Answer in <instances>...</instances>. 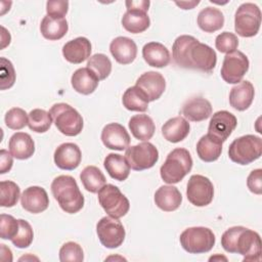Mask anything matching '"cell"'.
Masks as SVG:
<instances>
[{"mask_svg":"<svg viewBox=\"0 0 262 262\" xmlns=\"http://www.w3.org/2000/svg\"><path fill=\"white\" fill-rule=\"evenodd\" d=\"M172 57L179 68L204 73H211L217 62L215 50L190 35H181L175 39L172 46Z\"/></svg>","mask_w":262,"mask_h":262,"instance_id":"6da1fadb","label":"cell"},{"mask_svg":"<svg viewBox=\"0 0 262 262\" xmlns=\"http://www.w3.org/2000/svg\"><path fill=\"white\" fill-rule=\"evenodd\" d=\"M221 246L227 253L244 256V261L261 259V238L258 232L244 226L228 228L221 236Z\"/></svg>","mask_w":262,"mask_h":262,"instance_id":"7a4b0ae2","label":"cell"},{"mask_svg":"<svg viewBox=\"0 0 262 262\" xmlns=\"http://www.w3.org/2000/svg\"><path fill=\"white\" fill-rule=\"evenodd\" d=\"M51 192L62 211L69 214L79 212L84 206V196L70 175H59L51 183Z\"/></svg>","mask_w":262,"mask_h":262,"instance_id":"3957f363","label":"cell"},{"mask_svg":"<svg viewBox=\"0 0 262 262\" xmlns=\"http://www.w3.org/2000/svg\"><path fill=\"white\" fill-rule=\"evenodd\" d=\"M192 159L189 151L182 147L174 148L166 158L160 168V174L164 182L175 184L180 182L191 170Z\"/></svg>","mask_w":262,"mask_h":262,"instance_id":"277c9868","label":"cell"},{"mask_svg":"<svg viewBox=\"0 0 262 262\" xmlns=\"http://www.w3.org/2000/svg\"><path fill=\"white\" fill-rule=\"evenodd\" d=\"M262 155V139L253 134H247L234 139L228 147L229 159L238 165H249Z\"/></svg>","mask_w":262,"mask_h":262,"instance_id":"5b68a950","label":"cell"},{"mask_svg":"<svg viewBox=\"0 0 262 262\" xmlns=\"http://www.w3.org/2000/svg\"><path fill=\"white\" fill-rule=\"evenodd\" d=\"M49 114L55 127L66 136H76L82 132L83 118L68 103L59 102L51 106Z\"/></svg>","mask_w":262,"mask_h":262,"instance_id":"8992f818","label":"cell"},{"mask_svg":"<svg viewBox=\"0 0 262 262\" xmlns=\"http://www.w3.org/2000/svg\"><path fill=\"white\" fill-rule=\"evenodd\" d=\"M181 247L189 254H204L215 245V234L208 227L194 226L186 228L179 237Z\"/></svg>","mask_w":262,"mask_h":262,"instance_id":"52a82bcc","label":"cell"},{"mask_svg":"<svg viewBox=\"0 0 262 262\" xmlns=\"http://www.w3.org/2000/svg\"><path fill=\"white\" fill-rule=\"evenodd\" d=\"M261 26V10L258 5L247 2L238 6L234 14V30L241 37L250 38L258 34Z\"/></svg>","mask_w":262,"mask_h":262,"instance_id":"ba28073f","label":"cell"},{"mask_svg":"<svg viewBox=\"0 0 262 262\" xmlns=\"http://www.w3.org/2000/svg\"><path fill=\"white\" fill-rule=\"evenodd\" d=\"M98 202L105 213L113 218L124 217L129 209V200L114 184H105L98 191Z\"/></svg>","mask_w":262,"mask_h":262,"instance_id":"9c48e42d","label":"cell"},{"mask_svg":"<svg viewBox=\"0 0 262 262\" xmlns=\"http://www.w3.org/2000/svg\"><path fill=\"white\" fill-rule=\"evenodd\" d=\"M125 158L131 169L143 171L155 166L159 160L158 148L150 142H141L126 149Z\"/></svg>","mask_w":262,"mask_h":262,"instance_id":"30bf717a","label":"cell"},{"mask_svg":"<svg viewBox=\"0 0 262 262\" xmlns=\"http://www.w3.org/2000/svg\"><path fill=\"white\" fill-rule=\"evenodd\" d=\"M96 233L99 242L107 249L119 248L125 239L123 224L111 216L102 217L96 224Z\"/></svg>","mask_w":262,"mask_h":262,"instance_id":"8fae6325","label":"cell"},{"mask_svg":"<svg viewBox=\"0 0 262 262\" xmlns=\"http://www.w3.org/2000/svg\"><path fill=\"white\" fill-rule=\"evenodd\" d=\"M249 66V59L242 51L234 50L226 53L220 71L221 78L228 84H237L248 72Z\"/></svg>","mask_w":262,"mask_h":262,"instance_id":"7c38bea8","label":"cell"},{"mask_svg":"<svg viewBox=\"0 0 262 262\" xmlns=\"http://www.w3.org/2000/svg\"><path fill=\"white\" fill-rule=\"evenodd\" d=\"M186 196L193 206H208L214 198L213 183L206 176L200 174L191 175L186 186Z\"/></svg>","mask_w":262,"mask_h":262,"instance_id":"4fadbf2b","label":"cell"},{"mask_svg":"<svg viewBox=\"0 0 262 262\" xmlns=\"http://www.w3.org/2000/svg\"><path fill=\"white\" fill-rule=\"evenodd\" d=\"M237 125L235 116L227 111L216 112L209 123L208 133L219 139L222 143L227 140Z\"/></svg>","mask_w":262,"mask_h":262,"instance_id":"5bb4252c","label":"cell"},{"mask_svg":"<svg viewBox=\"0 0 262 262\" xmlns=\"http://www.w3.org/2000/svg\"><path fill=\"white\" fill-rule=\"evenodd\" d=\"M101 141L110 149L126 150L130 144V135L119 123H110L101 131Z\"/></svg>","mask_w":262,"mask_h":262,"instance_id":"9a60e30c","label":"cell"},{"mask_svg":"<svg viewBox=\"0 0 262 262\" xmlns=\"http://www.w3.org/2000/svg\"><path fill=\"white\" fill-rule=\"evenodd\" d=\"M147 97L148 101H155L159 99L165 91L166 81L161 73L149 71L143 73L135 83Z\"/></svg>","mask_w":262,"mask_h":262,"instance_id":"2e32d148","label":"cell"},{"mask_svg":"<svg viewBox=\"0 0 262 262\" xmlns=\"http://www.w3.org/2000/svg\"><path fill=\"white\" fill-rule=\"evenodd\" d=\"M55 165L61 170H74L78 168L82 160L80 147L73 142H64L58 145L53 155Z\"/></svg>","mask_w":262,"mask_h":262,"instance_id":"e0dca14e","label":"cell"},{"mask_svg":"<svg viewBox=\"0 0 262 262\" xmlns=\"http://www.w3.org/2000/svg\"><path fill=\"white\" fill-rule=\"evenodd\" d=\"M20 204L26 211L32 214H38L48 208L49 198L43 187L30 186L23 191Z\"/></svg>","mask_w":262,"mask_h":262,"instance_id":"ac0fdd59","label":"cell"},{"mask_svg":"<svg viewBox=\"0 0 262 262\" xmlns=\"http://www.w3.org/2000/svg\"><path fill=\"white\" fill-rule=\"evenodd\" d=\"M91 50L90 41L85 37H78L63 45L62 55L67 61L79 64L90 57Z\"/></svg>","mask_w":262,"mask_h":262,"instance_id":"d6986e66","label":"cell"},{"mask_svg":"<svg viewBox=\"0 0 262 262\" xmlns=\"http://www.w3.org/2000/svg\"><path fill=\"white\" fill-rule=\"evenodd\" d=\"M110 51L117 62L121 64H129L136 58L137 46L132 39L120 36L111 42Z\"/></svg>","mask_w":262,"mask_h":262,"instance_id":"ffe728a7","label":"cell"},{"mask_svg":"<svg viewBox=\"0 0 262 262\" xmlns=\"http://www.w3.org/2000/svg\"><path fill=\"white\" fill-rule=\"evenodd\" d=\"M255 96V89L250 81H241L233 86L229 92L230 105L239 112L246 111L252 104Z\"/></svg>","mask_w":262,"mask_h":262,"instance_id":"44dd1931","label":"cell"},{"mask_svg":"<svg viewBox=\"0 0 262 262\" xmlns=\"http://www.w3.org/2000/svg\"><path fill=\"white\" fill-rule=\"evenodd\" d=\"M182 115L188 121L202 122L212 115V105L210 101L204 97H192L184 102Z\"/></svg>","mask_w":262,"mask_h":262,"instance_id":"7402d4cb","label":"cell"},{"mask_svg":"<svg viewBox=\"0 0 262 262\" xmlns=\"http://www.w3.org/2000/svg\"><path fill=\"white\" fill-rule=\"evenodd\" d=\"M154 200L158 208L165 212H172L180 207L182 195L176 186L163 185L155 192Z\"/></svg>","mask_w":262,"mask_h":262,"instance_id":"603a6c76","label":"cell"},{"mask_svg":"<svg viewBox=\"0 0 262 262\" xmlns=\"http://www.w3.org/2000/svg\"><path fill=\"white\" fill-rule=\"evenodd\" d=\"M98 83L99 80L96 75L87 67L76 70L71 78V84L74 90L83 95L93 93L96 90Z\"/></svg>","mask_w":262,"mask_h":262,"instance_id":"cb8c5ba5","label":"cell"},{"mask_svg":"<svg viewBox=\"0 0 262 262\" xmlns=\"http://www.w3.org/2000/svg\"><path fill=\"white\" fill-rule=\"evenodd\" d=\"M8 148L13 158L17 160H27L34 155L35 143L30 134L16 132L10 137Z\"/></svg>","mask_w":262,"mask_h":262,"instance_id":"d4e9b609","label":"cell"},{"mask_svg":"<svg viewBox=\"0 0 262 262\" xmlns=\"http://www.w3.org/2000/svg\"><path fill=\"white\" fill-rule=\"evenodd\" d=\"M146 12L147 11L143 9L127 8L121 20L123 28L132 34L144 32L150 25V19Z\"/></svg>","mask_w":262,"mask_h":262,"instance_id":"484cf974","label":"cell"},{"mask_svg":"<svg viewBox=\"0 0 262 262\" xmlns=\"http://www.w3.org/2000/svg\"><path fill=\"white\" fill-rule=\"evenodd\" d=\"M145 62L154 68H165L170 62V52L166 46L159 42H148L142 48Z\"/></svg>","mask_w":262,"mask_h":262,"instance_id":"4316f807","label":"cell"},{"mask_svg":"<svg viewBox=\"0 0 262 262\" xmlns=\"http://www.w3.org/2000/svg\"><path fill=\"white\" fill-rule=\"evenodd\" d=\"M190 126L188 121L183 117H174L169 119L162 126V134L166 140L172 143H177L186 138L189 134Z\"/></svg>","mask_w":262,"mask_h":262,"instance_id":"83f0119b","label":"cell"},{"mask_svg":"<svg viewBox=\"0 0 262 262\" xmlns=\"http://www.w3.org/2000/svg\"><path fill=\"white\" fill-rule=\"evenodd\" d=\"M221 152L222 142L209 133L202 136L196 143V154L206 163H212L218 160Z\"/></svg>","mask_w":262,"mask_h":262,"instance_id":"f1b7e54d","label":"cell"},{"mask_svg":"<svg viewBox=\"0 0 262 262\" xmlns=\"http://www.w3.org/2000/svg\"><path fill=\"white\" fill-rule=\"evenodd\" d=\"M129 129L132 135L141 141H148L156 131V126L152 119L145 115H135L129 120Z\"/></svg>","mask_w":262,"mask_h":262,"instance_id":"f546056e","label":"cell"},{"mask_svg":"<svg viewBox=\"0 0 262 262\" xmlns=\"http://www.w3.org/2000/svg\"><path fill=\"white\" fill-rule=\"evenodd\" d=\"M196 23L202 31L214 33L223 27L224 15L218 8L208 6L199 12Z\"/></svg>","mask_w":262,"mask_h":262,"instance_id":"4dcf8cb0","label":"cell"},{"mask_svg":"<svg viewBox=\"0 0 262 262\" xmlns=\"http://www.w3.org/2000/svg\"><path fill=\"white\" fill-rule=\"evenodd\" d=\"M103 166L108 175L118 181L126 180L130 174V166L126 158L119 154H108L104 159Z\"/></svg>","mask_w":262,"mask_h":262,"instance_id":"1f68e13d","label":"cell"},{"mask_svg":"<svg viewBox=\"0 0 262 262\" xmlns=\"http://www.w3.org/2000/svg\"><path fill=\"white\" fill-rule=\"evenodd\" d=\"M69 25L67 19L63 18H52L45 15L40 24V31L42 36L50 41L61 39L68 32Z\"/></svg>","mask_w":262,"mask_h":262,"instance_id":"d6a6232c","label":"cell"},{"mask_svg":"<svg viewBox=\"0 0 262 262\" xmlns=\"http://www.w3.org/2000/svg\"><path fill=\"white\" fill-rule=\"evenodd\" d=\"M148 102L145 94L137 86L129 87L122 97L123 105L131 112H145L148 107Z\"/></svg>","mask_w":262,"mask_h":262,"instance_id":"836d02e7","label":"cell"},{"mask_svg":"<svg viewBox=\"0 0 262 262\" xmlns=\"http://www.w3.org/2000/svg\"><path fill=\"white\" fill-rule=\"evenodd\" d=\"M80 179L84 188L92 193L98 192L106 182L103 173L95 166L85 167L80 173Z\"/></svg>","mask_w":262,"mask_h":262,"instance_id":"e575fe53","label":"cell"},{"mask_svg":"<svg viewBox=\"0 0 262 262\" xmlns=\"http://www.w3.org/2000/svg\"><path fill=\"white\" fill-rule=\"evenodd\" d=\"M28 126L36 133H44L49 130L52 118L48 112L42 108H34L28 115Z\"/></svg>","mask_w":262,"mask_h":262,"instance_id":"d590c367","label":"cell"},{"mask_svg":"<svg viewBox=\"0 0 262 262\" xmlns=\"http://www.w3.org/2000/svg\"><path fill=\"white\" fill-rule=\"evenodd\" d=\"M87 68L91 70L99 81L106 79L112 72V62L103 53L93 54L88 58Z\"/></svg>","mask_w":262,"mask_h":262,"instance_id":"8d00e7d4","label":"cell"},{"mask_svg":"<svg viewBox=\"0 0 262 262\" xmlns=\"http://www.w3.org/2000/svg\"><path fill=\"white\" fill-rule=\"evenodd\" d=\"M20 196L19 186L10 180H2L0 182V206L11 208L16 205Z\"/></svg>","mask_w":262,"mask_h":262,"instance_id":"74e56055","label":"cell"},{"mask_svg":"<svg viewBox=\"0 0 262 262\" xmlns=\"http://www.w3.org/2000/svg\"><path fill=\"white\" fill-rule=\"evenodd\" d=\"M19 222V229L15 236L11 239V243L18 249H25L31 246L33 238H34V232L31 224L24 220L18 219Z\"/></svg>","mask_w":262,"mask_h":262,"instance_id":"f35d334b","label":"cell"},{"mask_svg":"<svg viewBox=\"0 0 262 262\" xmlns=\"http://www.w3.org/2000/svg\"><path fill=\"white\" fill-rule=\"evenodd\" d=\"M28 114L20 107L10 108L4 117L5 125L12 130H20L28 125Z\"/></svg>","mask_w":262,"mask_h":262,"instance_id":"ab89813d","label":"cell"},{"mask_svg":"<svg viewBox=\"0 0 262 262\" xmlns=\"http://www.w3.org/2000/svg\"><path fill=\"white\" fill-rule=\"evenodd\" d=\"M59 260L61 262H82L84 260L82 247L75 242L63 244L59 250Z\"/></svg>","mask_w":262,"mask_h":262,"instance_id":"60d3db41","label":"cell"},{"mask_svg":"<svg viewBox=\"0 0 262 262\" xmlns=\"http://www.w3.org/2000/svg\"><path fill=\"white\" fill-rule=\"evenodd\" d=\"M15 71L10 60L5 57L0 58V89L6 90L13 86L15 82Z\"/></svg>","mask_w":262,"mask_h":262,"instance_id":"b9f144b4","label":"cell"},{"mask_svg":"<svg viewBox=\"0 0 262 262\" xmlns=\"http://www.w3.org/2000/svg\"><path fill=\"white\" fill-rule=\"evenodd\" d=\"M0 235L2 239L11 241L19 229L18 219H15L11 215L1 214L0 216Z\"/></svg>","mask_w":262,"mask_h":262,"instance_id":"7bdbcfd3","label":"cell"},{"mask_svg":"<svg viewBox=\"0 0 262 262\" xmlns=\"http://www.w3.org/2000/svg\"><path fill=\"white\" fill-rule=\"evenodd\" d=\"M216 49L222 53H229L236 50L238 46L237 37L230 32H222L215 39Z\"/></svg>","mask_w":262,"mask_h":262,"instance_id":"ee69618b","label":"cell"},{"mask_svg":"<svg viewBox=\"0 0 262 262\" xmlns=\"http://www.w3.org/2000/svg\"><path fill=\"white\" fill-rule=\"evenodd\" d=\"M69 10V2L63 0H49L46 2L47 15L52 18H63Z\"/></svg>","mask_w":262,"mask_h":262,"instance_id":"f6af8a7d","label":"cell"},{"mask_svg":"<svg viewBox=\"0 0 262 262\" xmlns=\"http://www.w3.org/2000/svg\"><path fill=\"white\" fill-rule=\"evenodd\" d=\"M247 185L251 192L255 194L262 193V170L261 169H255L249 174L247 178Z\"/></svg>","mask_w":262,"mask_h":262,"instance_id":"bcb514c9","label":"cell"},{"mask_svg":"<svg viewBox=\"0 0 262 262\" xmlns=\"http://www.w3.org/2000/svg\"><path fill=\"white\" fill-rule=\"evenodd\" d=\"M12 157L13 156L10 152H8L6 149L0 150V173L1 174H5L11 170L13 165Z\"/></svg>","mask_w":262,"mask_h":262,"instance_id":"7dc6e473","label":"cell"},{"mask_svg":"<svg viewBox=\"0 0 262 262\" xmlns=\"http://www.w3.org/2000/svg\"><path fill=\"white\" fill-rule=\"evenodd\" d=\"M127 8H138V9H143V10H148L150 2L147 0H139V1H126L125 2Z\"/></svg>","mask_w":262,"mask_h":262,"instance_id":"c3c4849f","label":"cell"},{"mask_svg":"<svg viewBox=\"0 0 262 262\" xmlns=\"http://www.w3.org/2000/svg\"><path fill=\"white\" fill-rule=\"evenodd\" d=\"M200 1H183V2H175L176 5L181 7L182 9H192L195 5H198Z\"/></svg>","mask_w":262,"mask_h":262,"instance_id":"681fc988","label":"cell"},{"mask_svg":"<svg viewBox=\"0 0 262 262\" xmlns=\"http://www.w3.org/2000/svg\"><path fill=\"white\" fill-rule=\"evenodd\" d=\"M216 259H223V260H225V261L227 260L225 257H222V256H221V257H220V256H213V257H211L209 260L212 261V260H216Z\"/></svg>","mask_w":262,"mask_h":262,"instance_id":"f907efd6","label":"cell"}]
</instances>
